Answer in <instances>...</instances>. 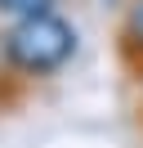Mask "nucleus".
Wrapping results in <instances>:
<instances>
[{"label":"nucleus","instance_id":"nucleus-6","mask_svg":"<svg viewBox=\"0 0 143 148\" xmlns=\"http://www.w3.org/2000/svg\"><path fill=\"white\" fill-rule=\"evenodd\" d=\"M139 85H143V81H139Z\"/></svg>","mask_w":143,"mask_h":148},{"label":"nucleus","instance_id":"nucleus-1","mask_svg":"<svg viewBox=\"0 0 143 148\" xmlns=\"http://www.w3.org/2000/svg\"><path fill=\"white\" fill-rule=\"evenodd\" d=\"M9 40V54H14V67L27 76V81H54L63 67L76 58V23L63 18L58 9H40V14H27V18H14L5 27Z\"/></svg>","mask_w":143,"mask_h":148},{"label":"nucleus","instance_id":"nucleus-4","mask_svg":"<svg viewBox=\"0 0 143 148\" xmlns=\"http://www.w3.org/2000/svg\"><path fill=\"white\" fill-rule=\"evenodd\" d=\"M63 0H0V14L5 18H27V14H40V9H58Z\"/></svg>","mask_w":143,"mask_h":148},{"label":"nucleus","instance_id":"nucleus-3","mask_svg":"<svg viewBox=\"0 0 143 148\" xmlns=\"http://www.w3.org/2000/svg\"><path fill=\"white\" fill-rule=\"evenodd\" d=\"M31 94V81L14 67V54H9V40H5V27H0V117L14 108H22V99Z\"/></svg>","mask_w":143,"mask_h":148},{"label":"nucleus","instance_id":"nucleus-5","mask_svg":"<svg viewBox=\"0 0 143 148\" xmlns=\"http://www.w3.org/2000/svg\"><path fill=\"white\" fill-rule=\"evenodd\" d=\"M107 5H121V0H107Z\"/></svg>","mask_w":143,"mask_h":148},{"label":"nucleus","instance_id":"nucleus-2","mask_svg":"<svg viewBox=\"0 0 143 148\" xmlns=\"http://www.w3.org/2000/svg\"><path fill=\"white\" fill-rule=\"evenodd\" d=\"M116 58H121V67L134 76V81H143V0H121Z\"/></svg>","mask_w":143,"mask_h":148}]
</instances>
